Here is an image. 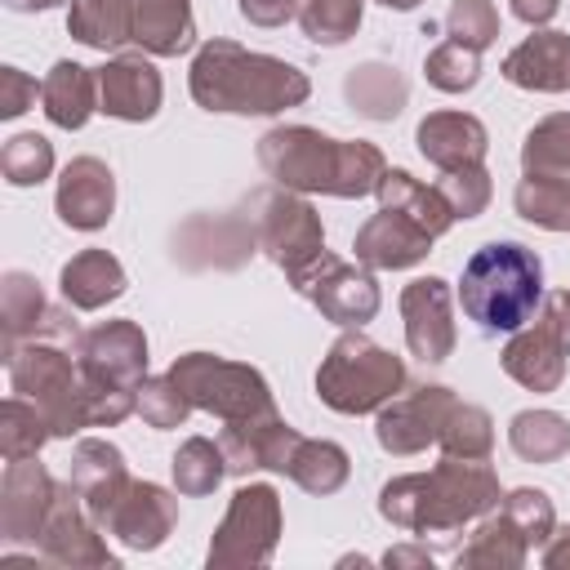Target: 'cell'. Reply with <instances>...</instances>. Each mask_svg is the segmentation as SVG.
<instances>
[{
    "instance_id": "cell-49",
    "label": "cell",
    "mask_w": 570,
    "mask_h": 570,
    "mask_svg": "<svg viewBox=\"0 0 570 570\" xmlns=\"http://www.w3.org/2000/svg\"><path fill=\"white\" fill-rule=\"evenodd\" d=\"M236 9L254 27H285L298 13V0H236Z\"/></svg>"
},
{
    "instance_id": "cell-38",
    "label": "cell",
    "mask_w": 570,
    "mask_h": 570,
    "mask_svg": "<svg viewBox=\"0 0 570 570\" xmlns=\"http://www.w3.org/2000/svg\"><path fill=\"white\" fill-rule=\"evenodd\" d=\"M227 476V454L218 441L209 436H187L174 454V490L196 499V494H214L218 481Z\"/></svg>"
},
{
    "instance_id": "cell-26",
    "label": "cell",
    "mask_w": 570,
    "mask_h": 570,
    "mask_svg": "<svg viewBox=\"0 0 570 570\" xmlns=\"http://www.w3.org/2000/svg\"><path fill=\"white\" fill-rule=\"evenodd\" d=\"M40 102L49 125L58 129H80L94 111H98V71L71 58H58L49 67V76L40 80Z\"/></svg>"
},
{
    "instance_id": "cell-1",
    "label": "cell",
    "mask_w": 570,
    "mask_h": 570,
    "mask_svg": "<svg viewBox=\"0 0 570 570\" xmlns=\"http://www.w3.org/2000/svg\"><path fill=\"white\" fill-rule=\"evenodd\" d=\"M258 165L276 187L356 200L379 191L387 160L365 138H330L312 125H276L258 138Z\"/></svg>"
},
{
    "instance_id": "cell-54",
    "label": "cell",
    "mask_w": 570,
    "mask_h": 570,
    "mask_svg": "<svg viewBox=\"0 0 570 570\" xmlns=\"http://www.w3.org/2000/svg\"><path fill=\"white\" fill-rule=\"evenodd\" d=\"M379 4H387V9H396V13H410V9H419L423 0H379Z\"/></svg>"
},
{
    "instance_id": "cell-36",
    "label": "cell",
    "mask_w": 570,
    "mask_h": 570,
    "mask_svg": "<svg viewBox=\"0 0 570 570\" xmlns=\"http://www.w3.org/2000/svg\"><path fill=\"white\" fill-rule=\"evenodd\" d=\"M49 316V303L36 285V276L27 272H4L0 281V321H4V352H13L18 343H27L31 334H40Z\"/></svg>"
},
{
    "instance_id": "cell-15",
    "label": "cell",
    "mask_w": 570,
    "mask_h": 570,
    "mask_svg": "<svg viewBox=\"0 0 570 570\" xmlns=\"http://www.w3.org/2000/svg\"><path fill=\"white\" fill-rule=\"evenodd\" d=\"M58 499V481L49 476L45 463L31 459H13L4 468V481H0V534H4V548H36L40 543V530L49 521V508Z\"/></svg>"
},
{
    "instance_id": "cell-40",
    "label": "cell",
    "mask_w": 570,
    "mask_h": 570,
    "mask_svg": "<svg viewBox=\"0 0 570 570\" xmlns=\"http://www.w3.org/2000/svg\"><path fill=\"white\" fill-rule=\"evenodd\" d=\"M525 174H570V111L543 116L521 142Z\"/></svg>"
},
{
    "instance_id": "cell-10",
    "label": "cell",
    "mask_w": 570,
    "mask_h": 570,
    "mask_svg": "<svg viewBox=\"0 0 570 570\" xmlns=\"http://www.w3.org/2000/svg\"><path fill=\"white\" fill-rule=\"evenodd\" d=\"M499 361L503 374L517 379L525 392H557L570 361V289L543 294L539 312L508 334Z\"/></svg>"
},
{
    "instance_id": "cell-17",
    "label": "cell",
    "mask_w": 570,
    "mask_h": 570,
    "mask_svg": "<svg viewBox=\"0 0 570 570\" xmlns=\"http://www.w3.org/2000/svg\"><path fill=\"white\" fill-rule=\"evenodd\" d=\"M401 321H405V347L441 365L454 352V294L441 276H419L401 289Z\"/></svg>"
},
{
    "instance_id": "cell-25",
    "label": "cell",
    "mask_w": 570,
    "mask_h": 570,
    "mask_svg": "<svg viewBox=\"0 0 570 570\" xmlns=\"http://www.w3.org/2000/svg\"><path fill=\"white\" fill-rule=\"evenodd\" d=\"M503 80L530 94H561L570 89V36L566 31H534L503 58Z\"/></svg>"
},
{
    "instance_id": "cell-12",
    "label": "cell",
    "mask_w": 570,
    "mask_h": 570,
    "mask_svg": "<svg viewBox=\"0 0 570 570\" xmlns=\"http://www.w3.org/2000/svg\"><path fill=\"white\" fill-rule=\"evenodd\" d=\"M325 321L343 325V330H361L365 321H374L379 312V281L374 272L361 263H343L338 254L321 249L294 281H289Z\"/></svg>"
},
{
    "instance_id": "cell-48",
    "label": "cell",
    "mask_w": 570,
    "mask_h": 570,
    "mask_svg": "<svg viewBox=\"0 0 570 570\" xmlns=\"http://www.w3.org/2000/svg\"><path fill=\"white\" fill-rule=\"evenodd\" d=\"M36 94H40V85H36L22 67H0V116H4V120L22 116V111L36 102Z\"/></svg>"
},
{
    "instance_id": "cell-37",
    "label": "cell",
    "mask_w": 570,
    "mask_h": 570,
    "mask_svg": "<svg viewBox=\"0 0 570 570\" xmlns=\"http://www.w3.org/2000/svg\"><path fill=\"white\" fill-rule=\"evenodd\" d=\"M45 441H53L49 419L40 414V405H36V401H27V396H18V392H13V396L0 405V454H4V463L40 454V445H45Z\"/></svg>"
},
{
    "instance_id": "cell-3",
    "label": "cell",
    "mask_w": 570,
    "mask_h": 570,
    "mask_svg": "<svg viewBox=\"0 0 570 570\" xmlns=\"http://www.w3.org/2000/svg\"><path fill=\"white\" fill-rule=\"evenodd\" d=\"M187 89L205 111L232 116H276L285 107L307 102L312 80L285 58L245 49L236 40H205L191 58Z\"/></svg>"
},
{
    "instance_id": "cell-11",
    "label": "cell",
    "mask_w": 570,
    "mask_h": 570,
    "mask_svg": "<svg viewBox=\"0 0 570 570\" xmlns=\"http://www.w3.org/2000/svg\"><path fill=\"white\" fill-rule=\"evenodd\" d=\"M281 539V494L267 481H249L232 494L214 539H209V570L236 566H267Z\"/></svg>"
},
{
    "instance_id": "cell-44",
    "label": "cell",
    "mask_w": 570,
    "mask_h": 570,
    "mask_svg": "<svg viewBox=\"0 0 570 570\" xmlns=\"http://www.w3.org/2000/svg\"><path fill=\"white\" fill-rule=\"evenodd\" d=\"M499 508L521 525V534L530 539V548H548V539H552V530H557V512H552V499L543 494V490H534V485H521V490H508L503 499H499Z\"/></svg>"
},
{
    "instance_id": "cell-18",
    "label": "cell",
    "mask_w": 570,
    "mask_h": 570,
    "mask_svg": "<svg viewBox=\"0 0 570 570\" xmlns=\"http://www.w3.org/2000/svg\"><path fill=\"white\" fill-rule=\"evenodd\" d=\"M178 525V494H169L156 481H129V490L116 499V508L102 521V534L120 539L134 552H156Z\"/></svg>"
},
{
    "instance_id": "cell-9",
    "label": "cell",
    "mask_w": 570,
    "mask_h": 570,
    "mask_svg": "<svg viewBox=\"0 0 570 570\" xmlns=\"http://www.w3.org/2000/svg\"><path fill=\"white\" fill-rule=\"evenodd\" d=\"M245 218L254 227V240L258 249L294 281L321 249H325V227H321V214L303 200V191H289V187H258L249 191V205H245Z\"/></svg>"
},
{
    "instance_id": "cell-24",
    "label": "cell",
    "mask_w": 570,
    "mask_h": 570,
    "mask_svg": "<svg viewBox=\"0 0 570 570\" xmlns=\"http://www.w3.org/2000/svg\"><path fill=\"white\" fill-rule=\"evenodd\" d=\"M414 142H419L423 160H432L441 174H450V169L485 165L490 134H485V125H481L476 116H468V111H432V116L419 120Z\"/></svg>"
},
{
    "instance_id": "cell-34",
    "label": "cell",
    "mask_w": 570,
    "mask_h": 570,
    "mask_svg": "<svg viewBox=\"0 0 570 570\" xmlns=\"http://www.w3.org/2000/svg\"><path fill=\"white\" fill-rule=\"evenodd\" d=\"M347 472H352L347 450L334 445V441H321V436H298V445L289 454V468H285V476L298 490H307V494H334V490H343L347 485Z\"/></svg>"
},
{
    "instance_id": "cell-4",
    "label": "cell",
    "mask_w": 570,
    "mask_h": 570,
    "mask_svg": "<svg viewBox=\"0 0 570 570\" xmlns=\"http://www.w3.org/2000/svg\"><path fill=\"white\" fill-rule=\"evenodd\" d=\"M80 338L85 330L67 307H49L40 334L4 352L9 387L40 405L53 436H71L89 428V387L80 374Z\"/></svg>"
},
{
    "instance_id": "cell-21",
    "label": "cell",
    "mask_w": 570,
    "mask_h": 570,
    "mask_svg": "<svg viewBox=\"0 0 570 570\" xmlns=\"http://www.w3.org/2000/svg\"><path fill=\"white\" fill-rule=\"evenodd\" d=\"M53 209L71 232H98L111 223L116 214V178L98 156H76L67 160L58 191H53Z\"/></svg>"
},
{
    "instance_id": "cell-19",
    "label": "cell",
    "mask_w": 570,
    "mask_h": 570,
    "mask_svg": "<svg viewBox=\"0 0 570 570\" xmlns=\"http://www.w3.org/2000/svg\"><path fill=\"white\" fill-rule=\"evenodd\" d=\"M298 428H289L281 419V410H267V414H254V419H240V423H223V454H227V472L232 476H249L258 468L267 472H285L289 468V454L298 445Z\"/></svg>"
},
{
    "instance_id": "cell-27",
    "label": "cell",
    "mask_w": 570,
    "mask_h": 570,
    "mask_svg": "<svg viewBox=\"0 0 570 570\" xmlns=\"http://www.w3.org/2000/svg\"><path fill=\"white\" fill-rule=\"evenodd\" d=\"M58 285H62V298L76 312H98V307H107L125 294V267L107 249H80L62 263Z\"/></svg>"
},
{
    "instance_id": "cell-41",
    "label": "cell",
    "mask_w": 570,
    "mask_h": 570,
    "mask_svg": "<svg viewBox=\"0 0 570 570\" xmlns=\"http://www.w3.org/2000/svg\"><path fill=\"white\" fill-rule=\"evenodd\" d=\"M441 454H454V459H490L494 450V423L481 405H468V401H454L441 436H436Z\"/></svg>"
},
{
    "instance_id": "cell-13",
    "label": "cell",
    "mask_w": 570,
    "mask_h": 570,
    "mask_svg": "<svg viewBox=\"0 0 570 570\" xmlns=\"http://www.w3.org/2000/svg\"><path fill=\"white\" fill-rule=\"evenodd\" d=\"M454 392L445 383H423V387H410V392H396L379 419H374V441L396 454V459H410V454H423L428 445H436L450 410H454Z\"/></svg>"
},
{
    "instance_id": "cell-35",
    "label": "cell",
    "mask_w": 570,
    "mask_h": 570,
    "mask_svg": "<svg viewBox=\"0 0 570 570\" xmlns=\"http://www.w3.org/2000/svg\"><path fill=\"white\" fill-rule=\"evenodd\" d=\"M512 205L543 232H570V174H525L512 191Z\"/></svg>"
},
{
    "instance_id": "cell-14",
    "label": "cell",
    "mask_w": 570,
    "mask_h": 570,
    "mask_svg": "<svg viewBox=\"0 0 570 570\" xmlns=\"http://www.w3.org/2000/svg\"><path fill=\"white\" fill-rule=\"evenodd\" d=\"M36 552H40V561L71 566V570H80V566H107V570H116L120 566L116 552L102 543V525L85 512V503H80V494H76L71 481L58 485V499L49 508V521L40 530Z\"/></svg>"
},
{
    "instance_id": "cell-20",
    "label": "cell",
    "mask_w": 570,
    "mask_h": 570,
    "mask_svg": "<svg viewBox=\"0 0 570 570\" xmlns=\"http://www.w3.org/2000/svg\"><path fill=\"white\" fill-rule=\"evenodd\" d=\"M165 85L160 71L151 67V53H116L98 67V111L142 125L160 111Z\"/></svg>"
},
{
    "instance_id": "cell-2",
    "label": "cell",
    "mask_w": 570,
    "mask_h": 570,
    "mask_svg": "<svg viewBox=\"0 0 570 570\" xmlns=\"http://www.w3.org/2000/svg\"><path fill=\"white\" fill-rule=\"evenodd\" d=\"M503 499L499 476L485 459H454L441 454L432 472L392 476L379 490V517L405 534H459L463 525L494 512Z\"/></svg>"
},
{
    "instance_id": "cell-31",
    "label": "cell",
    "mask_w": 570,
    "mask_h": 570,
    "mask_svg": "<svg viewBox=\"0 0 570 570\" xmlns=\"http://www.w3.org/2000/svg\"><path fill=\"white\" fill-rule=\"evenodd\" d=\"M343 98L365 120H396L410 102V80L387 62H361L343 80Z\"/></svg>"
},
{
    "instance_id": "cell-8",
    "label": "cell",
    "mask_w": 570,
    "mask_h": 570,
    "mask_svg": "<svg viewBox=\"0 0 570 570\" xmlns=\"http://www.w3.org/2000/svg\"><path fill=\"white\" fill-rule=\"evenodd\" d=\"M169 379L183 387L191 410H209L223 423H240V419L276 410L267 379L245 361H227L214 352H187L169 365Z\"/></svg>"
},
{
    "instance_id": "cell-30",
    "label": "cell",
    "mask_w": 570,
    "mask_h": 570,
    "mask_svg": "<svg viewBox=\"0 0 570 570\" xmlns=\"http://www.w3.org/2000/svg\"><path fill=\"white\" fill-rule=\"evenodd\" d=\"M374 196H379L383 209H401L405 218H414L428 236H445L454 227V209L441 196V187L436 183H419L410 169H387Z\"/></svg>"
},
{
    "instance_id": "cell-42",
    "label": "cell",
    "mask_w": 570,
    "mask_h": 570,
    "mask_svg": "<svg viewBox=\"0 0 570 570\" xmlns=\"http://www.w3.org/2000/svg\"><path fill=\"white\" fill-rule=\"evenodd\" d=\"M0 169L9 187H40L53 174V142L45 134H13L0 151Z\"/></svg>"
},
{
    "instance_id": "cell-43",
    "label": "cell",
    "mask_w": 570,
    "mask_h": 570,
    "mask_svg": "<svg viewBox=\"0 0 570 570\" xmlns=\"http://www.w3.org/2000/svg\"><path fill=\"white\" fill-rule=\"evenodd\" d=\"M423 71H428V85L441 89V94H468L476 80H481V53L459 45V40H441L428 58H423Z\"/></svg>"
},
{
    "instance_id": "cell-39",
    "label": "cell",
    "mask_w": 570,
    "mask_h": 570,
    "mask_svg": "<svg viewBox=\"0 0 570 570\" xmlns=\"http://www.w3.org/2000/svg\"><path fill=\"white\" fill-rule=\"evenodd\" d=\"M361 13H365V0H303L298 27L312 45L334 49V45H347L356 36Z\"/></svg>"
},
{
    "instance_id": "cell-53",
    "label": "cell",
    "mask_w": 570,
    "mask_h": 570,
    "mask_svg": "<svg viewBox=\"0 0 570 570\" xmlns=\"http://www.w3.org/2000/svg\"><path fill=\"white\" fill-rule=\"evenodd\" d=\"M13 13H45V9H62V4H71V0H4Z\"/></svg>"
},
{
    "instance_id": "cell-7",
    "label": "cell",
    "mask_w": 570,
    "mask_h": 570,
    "mask_svg": "<svg viewBox=\"0 0 570 570\" xmlns=\"http://www.w3.org/2000/svg\"><path fill=\"white\" fill-rule=\"evenodd\" d=\"M405 392V361L361 330H343L316 370V396L334 414H379Z\"/></svg>"
},
{
    "instance_id": "cell-46",
    "label": "cell",
    "mask_w": 570,
    "mask_h": 570,
    "mask_svg": "<svg viewBox=\"0 0 570 570\" xmlns=\"http://www.w3.org/2000/svg\"><path fill=\"white\" fill-rule=\"evenodd\" d=\"M138 414L147 428L169 432L191 414V401L183 396V387L169 374H156V379H142V387H138Z\"/></svg>"
},
{
    "instance_id": "cell-51",
    "label": "cell",
    "mask_w": 570,
    "mask_h": 570,
    "mask_svg": "<svg viewBox=\"0 0 570 570\" xmlns=\"http://www.w3.org/2000/svg\"><path fill=\"white\" fill-rule=\"evenodd\" d=\"M543 566L548 570H570V525L566 530H552V539L543 548Z\"/></svg>"
},
{
    "instance_id": "cell-6",
    "label": "cell",
    "mask_w": 570,
    "mask_h": 570,
    "mask_svg": "<svg viewBox=\"0 0 570 570\" xmlns=\"http://www.w3.org/2000/svg\"><path fill=\"white\" fill-rule=\"evenodd\" d=\"M80 374L89 387V428H116L138 410L147 379V334L138 321H102L80 338Z\"/></svg>"
},
{
    "instance_id": "cell-52",
    "label": "cell",
    "mask_w": 570,
    "mask_h": 570,
    "mask_svg": "<svg viewBox=\"0 0 570 570\" xmlns=\"http://www.w3.org/2000/svg\"><path fill=\"white\" fill-rule=\"evenodd\" d=\"M383 566H432V552L428 548H387L383 552Z\"/></svg>"
},
{
    "instance_id": "cell-33",
    "label": "cell",
    "mask_w": 570,
    "mask_h": 570,
    "mask_svg": "<svg viewBox=\"0 0 570 570\" xmlns=\"http://www.w3.org/2000/svg\"><path fill=\"white\" fill-rule=\"evenodd\" d=\"M508 445L525 463H557L570 454V419L557 410H521L508 423Z\"/></svg>"
},
{
    "instance_id": "cell-32",
    "label": "cell",
    "mask_w": 570,
    "mask_h": 570,
    "mask_svg": "<svg viewBox=\"0 0 570 570\" xmlns=\"http://www.w3.org/2000/svg\"><path fill=\"white\" fill-rule=\"evenodd\" d=\"M67 31L89 49H120L134 40V0H71Z\"/></svg>"
},
{
    "instance_id": "cell-50",
    "label": "cell",
    "mask_w": 570,
    "mask_h": 570,
    "mask_svg": "<svg viewBox=\"0 0 570 570\" xmlns=\"http://www.w3.org/2000/svg\"><path fill=\"white\" fill-rule=\"evenodd\" d=\"M512 4V13L525 22V27H543L557 9H561V0H508Z\"/></svg>"
},
{
    "instance_id": "cell-16",
    "label": "cell",
    "mask_w": 570,
    "mask_h": 570,
    "mask_svg": "<svg viewBox=\"0 0 570 570\" xmlns=\"http://www.w3.org/2000/svg\"><path fill=\"white\" fill-rule=\"evenodd\" d=\"M258 249L245 214H196L174 236V258L191 272H236Z\"/></svg>"
},
{
    "instance_id": "cell-47",
    "label": "cell",
    "mask_w": 570,
    "mask_h": 570,
    "mask_svg": "<svg viewBox=\"0 0 570 570\" xmlns=\"http://www.w3.org/2000/svg\"><path fill=\"white\" fill-rule=\"evenodd\" d=\"M436 187H441V196L450 200L454 218H476V214H485V205H490V196H494L485 165L450 169V174H441V178H436Z\"/></svg>"
},
{
    "instance_id": "cell-22",
    "label": "cell",
    "mask_w": 570,
    "mask_h": 570,
    "mask_svg": "<svg viewBox=\"0 0 570 570\" xmlns=\"http://www.w3.org/2000/svg\"><path fill=\"white\" fill-rule=\"evenodd\" d=\"M432 240L414 218H405L401 209H383L361 223L352 249H356V263H365L370 272H401V267H414L432 254Z\"/></svg>"
},
{
    "instance_id": "cell-45",
    "label": "cell",
    "mask_w": 570,
    "mask_h": 570,
    "mask_svg": "<svg viewBox=\"0 0 570 570\" xmlns=\"http://www.w3.org/2000/svg\"><path fill=\"white\" fill-rule=\"evenodd\" d=\"M445 36L481 53V49H490L499 40V9L490 0H450Z\"/></svg>"
},
{
    "instance_id": "cell-29",
    "label": "cell",
    "mask_w": 570,
    "mask_h": 570,
    "mask_svg": "<svg viewBox=\"0 0 570 570\" xmlns=\"http://www.w3.org/2000/svg\"><path fill=\"white\" fill-rule=\"evenodd\" d=\"M530 539L521 534V525L503 512V508H494L476 530H472V539L454 552V566H463V570H521L525 561H530Z\"/></svg>"
},
{
    "instance_id": "cell-23",
    "label": "cell",
    "mask_w": 570,
    "mask_h": 570,
    "mask_svg": "<svg viewBox=\"0 0 570 570\" xmlns=\"http://www.w3.org/2000/svg\"><path fill=\"white\" fill-rule=\"evenodd\" d=\"M85 503V512L102 525L107 512L116 508V499L129 490V468H125V454L111 445V441H98V436H85L76 441L71 450V476H67Z\"/></svg>"
},
{
    "instance_id": "cell-5",
    "label": "cell",
    "mask_w": 570,
    "mask_h": 570,
    "mask_svg": "<svg viewBox=\"0 0 570 570\" xmlns=\"http://www.w3.org/2000/svg\"><path fill=\"white\" fill-rule=\"evenodd\" d=\"M459 303L481 334L521 330L543 303V263L521 240H490L463 263Z\"/></svg>"
},
{
    "instance_id": "cell-28",
    "label": "cell",
    "mask_w": 570,
    "mask_h": 570,
    "mask_svg": "<svg viewBox=\"0 0 570 570\" xmlns=\"http://www.w3.org/2000/svg\"><path fill=\"white\" fill-rule=\"evenodd\" d=\"M134 45L151 58H178L196 45L191 0H134Z\"/></svg>"
}]
</instances>
